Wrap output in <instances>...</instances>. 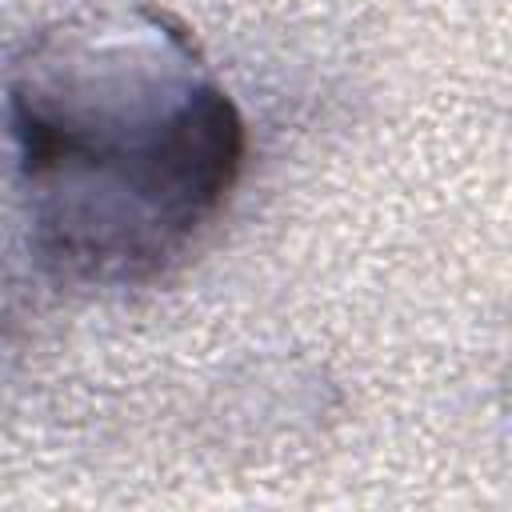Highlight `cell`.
Listing matches in <instances>:
<instances>
[{
  "mask_svg": "<svg viewBox=\"0 0 512 512\" xmlns=\"http://www.w3.org/2000/svg\"><path fill=\"white\" fill-rule=\"evenodd\" d=\"M32 252L68 284L160 276L228 204L248 132L168 16L100 12L44 32L8 80Z\"/></svg>",
  "mask_w": 512,
  "mask_h": 512,
  "instance_id": "cell-1",
  "label": "cell"
}]
</instances>
